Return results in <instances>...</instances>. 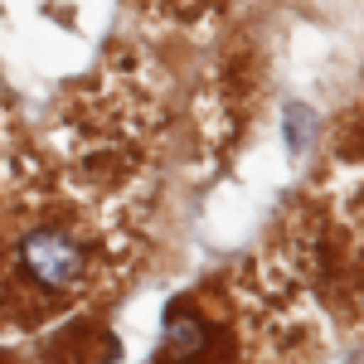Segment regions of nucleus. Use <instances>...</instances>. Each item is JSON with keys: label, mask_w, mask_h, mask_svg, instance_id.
Returning a JSON list of instances; mask_svg holds the SVG:
<instances>
[{"label": "nucleus", "mask_w": 364, "mask_h": 364, "mask_svg": "<svg viewBox=\"0 0 364 364\" xmlns=\"http://www.w3.org/2000/svg\"><path fill=\"white\" fill-rule=\"evenodd\" d=\"M107 257H97L92 238L63 214H29V224L0 243V301L20 321L54 316L83 301Z\"/></svg>", "instance_id": "f257e3e1"}]
</instances>
